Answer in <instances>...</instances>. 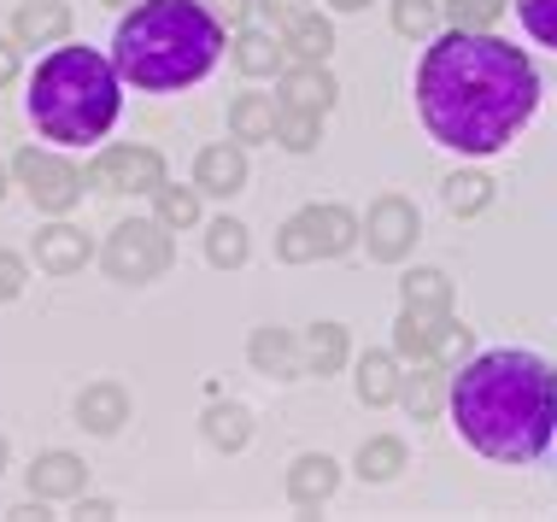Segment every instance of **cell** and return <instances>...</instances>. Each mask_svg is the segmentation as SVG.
Returning <instances> with one entry per match:
<instances>
[{
  "instance_id": "5",
  "label": "cell",
  "mask_w": 557,
  "mask_h": 522,
  "mask_svg": "<svg viewBox=\"0 0 557 522\" xmlns=\"http://www.w3.org/2000/svg\"><path fill=\"white\" fill-rule=\"evenodd\" d=\"M171 259H176V247H171V223H159V217H129V223H117V229L107 235V247H100V264H107V276L112 282H153L171 271Z\"/></svg>"
},
{
  "instance_id": "6",
  "label": "cell",
  "mask_w": 557,
  "mask_h": 522,
  "mask_svg": "<svg viewBox=\"0 0 557 522\" xmlns=\"http://www.w3.org/2000/svg\"><path fill=\"white\" fill-rule=\"evenodd\" d=\"M12 176H18V188L36 200V212H53V217H65L71 206L83 200V183H88L71 159L48 153V147H24V153L12 159Z\"/></svg>"
},
{
  "instance_id": "9",
  "label": "cell",
  "mask_w": 557,
  "mask_h": 522,
  "mask_svg": "<svg viewBox=\"0 0 557 522\" xmlns=\"http://www.w3.org/2000/svg\"><path fill=\"white\" fill-rule=\"evenodd\" d=\"M194 188L212 194V200H230V194L247 188V153H240V141L200 147V159H194Z\"/></svg>"
},
{
  "instance_id": "12",
  "label": "cell",
  "mask_w": 557,
  "mask_h": 522,
  "mask_svg": "<svg viewBox=\"0 0 557 522\" xmlns=\"http://www.w3.org/2000/svg\"><path fill=\"white\" fill-rule=\"evenodd\" d=\"M88 487V464L77 452H41L36 464H29V494L36 499H83Z\"/></svg>"
},
{
  "instance_id": "35",
  "label": "cell",
  "mask_w": 557,
  "mask_h": 522,
  "mask_svg": "<svg viewBox=\"0 0 557 522\" xmlns=\"http://www.w3.org/2000/svg\"><path fill=\"white\" fill-rule=\"evenodd\" d=\"M522 24H529L534 41H546V48H557V0H517Z\"/></svg>"
},
{
  "instance_id": "42",
  "label": "cell",
  "mask_w": 557,
  "mask_h": 522,
  "mask_svg": "<svg viewBox=\"0 0 557 522\" xmlns=\"http://www.w3.org/2000/svg\"><path fill=\"white\" fill-rule=\"evenodd\" d=\"M329 7H335V12H364L370 0H329Z\"/></svg>"
},
{
  "instance_id": "3",
  "label": "cell",
  "mask_w": 557,
  "mask_h": 522,
  "mask_svg": "<svg viewBox=\"0 0 557 522\" xmlns=\"http://www.w3.org/2000/svg\"><path fill=\"white\" fill-rule=\"evenodd\" d=\"M223 53V24L206 12V0H141L112 29V59L129 88L171 95L200 83Z\"/></svg>"
},
{
  "instance_id": "25",
  "label": "cell",
  "mask_w": 557,
  "mask_h": 522,
  "mask_svg": "<svg viewBox=\"0 0 557 522\" xmlns=\"http://www.w3.org/2000/svg\"><path fill=\"white\" fill-rule=\"evenodd\" d=\"M247 223L240 217H218L212 229H206V259L218 264V271H240V264H247Z\"/></svg>"
},
{
  "instance_id": "34",
  "label": "cell",
  "mask_w": 557,
  "mask_h": 522,
  "mask_svg": "<svg viewBox=\"0 0 557 522\" xmlns=\"http://www.w3.org/2000/svg\"><path fill=\"white\" fill-rule=\"evenodd\" d=\"M446 18L458 29H493L505 18V0H446Z\"/></svg>"
},
{
  "instance_id": "28",
  "label": "cell",
  "mask_w": 557,
  "mask_h": 522,
  "mask_svg": "<svg viewBox=\"0 0 557 522\" xmlns=\"http://www.w3.org/2000/svg\"><path fill=\"white\" fill-rule=\"evenodd\" d=\"M446 206L458 217H475V212H487V200H493V183L481 171H458V176H446Z\"/></svg>"
},
{
  "instance_id": "40",
  "label": "cell",
  "mask_w": 557,
  "mask_h": 522,
  "mask_svg": "<svg viewBox=\"0 0 557 522\" xmlns=\"http://www.w3.org/2000/svg\"><path fill=\"white\" fill-rule=\"evenodd\" d=\"M18 77V41H0V88Z\"/></svg>"
},
{
  "instance_id": "38",
  "label": "cell",
  "mask_w": 557,
  "mask_h": 522,
  "mask_svg": "<svg viewBox=\"0 0 557 522\" xmlns=\"http://www.w3.org/2000/svg\"><path fill=\"white\" fill-rule=\"evenodd\" d=\"M259 12H264L270 29H288L294 18H306V12H311V0H259Z\"/></svg>"
},
{
  "instance_id": "8",
  "label": "cell",
  "mask_w": 557,
  "mask_h": 522,
  "mask_svg": "<svg viewBox=\"0 0 557 522\" xmlns=\"http://www.w3.org/2000/svg\"><path fill=\"white\" fill-rule=\"evenodd\" d=\"M417 229H423V223H417V206L405 200V194H382L364 217V247L382 264H399L405 252L417 247Z\"/></svg>"
},
{
  "instance_id": "11",
  "label": "cell",
  "mask_w": 557,
  "mask_h": 522,
  "mask_svg": "<svg viewBox=\"0 0 557 522\" xmlns=\"http://www.w3.org/2000/svg\"><path fill=\"white\" fill-rule=\"evenodd\" d=\"M451 311H429V306H405L399 323H394V352L411 358V364H429L441 352V335H446Z\"/></svg>"
},
{
  "instance_id": "23",
  "label": "cell",
  "mask_w": 557,
  "mask_h": 522,
  "mask_svg": "<svg viewBox=\"0 0 557 522\" xmlns=\"http://www.w3.org/2000/svg\"><path fill=\"white\" fill-rule=\"evenodd\" d=\"M282 48H288V59H311V65H323V59L335 53V24H329L323 12H306V18L288 24Z\"/></svg>"
},
{
  "instance_id": "26",
  "label": "cell",
  "mask_w": 557,
  "mask_h": 522,
  "mask_svg": "<svg viewBox=\"0 0 557 522\" xmlns=\"http://www.w3.org/2000/svg\"><path fill=\"white\" fill-rule=\"evenodd\" d=\"M399 470H405V440L399 435H370L358 446V475H364V482H394Z\"/></svg>"
},
{
  "instance_id": "45",
  "label": "cell",
  "mask_w": 557,
  "mask_h": 522,
  "mask_svg": "<svg viewBox=\"0 0 557 522\" xmlns=\"http://www.w3.org/2000/svg\"><path fill=\"white\" fill-rule=\"evenodd\" d=\"M107 7H129V0H107Z\"/></svg>"
},
{
  "instance_id": "10",
  "label": "cell",
  "mask_w": 557,
  "mask_h": 522,
  "mask_svg": "<svg viewBox=\"0 0 557 522\" xmlns=\"http://www.w3.org/2000/svg\"><path fill=\"white\" fill-rule=\"evenodd\" d=\"M88 259H95V241H88L77 223H48V229H36V271L77 276Z\"/></svg>"
},
{
  "instance_id": "18",
  "label": "cell",
  "mask_w": 557,
  "mask_h": 522,
  "mask_svg": "<svg viewBox=\"0 0 557 522\" xmlns=\"http://www.w3.org/2000/svg\"><path fill=\"white\" fill-rule=\"evenodd\" d=\"M306 223H311V235H318V259H341V252H352V241L364 235V223H358L352 206H306Z\"/></svg>"
},
{
  "instance_id": "21",
  "label": "cell",
  "mask_w": 557,
  "mask_h": 522,
  "mask_svg": "<svg viewBox=\"0 0 557 522\" xmlns=\"http://www.w3.org/2000/svg\"><path fill=\"white\" fill-rule=\"evenodd\" d=\"M276 117H282L276 95H235L230 129H235V141H276Z\"/></svg>"
},
{
  "instance_id": "33",
  "label": "cell",
  "mask_w": 557,
  "mask_h": 522,
  "mask_svg": "<svg viewBox=\"0 0 557 522\" xmlns=\"http://www.w3.org/2000/svg\"><path fill=\"white\" fill-rule=\"evenodd\" d=\"M434 24H441V7H434V0H394V29L399 36L423 41V36H434Z\"/></svg>"
},
{
  "instance_id": "4",
  "label": "cell",
  "mask_w": 557,
  "mask_h": 522,
  "mask_svg": "<svg viewBox=\"0 0 557 522\" xmlns=\"http://www.w3.org/2000/svg\"><path fill=\"white\" fill-rule=\"evenodd\" d=\"M117 83H124L117 59L95 48H53L36 65V83H29V124L59 147L100 141L117 124V107H124Z\"/></svg>"
},
{
  "instance_id": "13",
  "label": "cell",
  "mask_w": 557,
  "mask_h": 522,
  "mask_svg": "<svg viewBox=\"0 0 557 522\" xmlns=\"http://www.w3.org/2000/svg\"><path fill=\"white\" fill-rule=\"evenodd\" d=\"M335 95L341 88L329 77V65H311V59H294V65L282 71V88H276L282 107H299V112H329Z\"/></svg>"
},
{
  "instance_id": "19",
  "label": "cell",
  "mask_w": 557,
  "mask_h": 522,
  "mask_svg": "<svg viewBox=\"0 0 557 522\" xmlns=\"http://www.w3.org/2000/svg\"><path fill=\"white\" fill-rule=\"evenodd\" d=\"M352 387H358V399H364L370 411L394 406V399H399V387H405V376H399V352H364V358H358V376H352Z\"/></svg>"
},
{
  "instance_id": "15",
  "label": "cell",
  "mask_w": 557,
  "mask_h": 522,
  "mask_svg": "<svg viewBox=\"0 0 557 522\" xmlns=\"http://www.w3.org/2000/svg\"><path fill=\"white\" fill-rule=\"evenodd\" d=\"M71 36V7L65 0H24L18 18H12V41L18 48H48V41Z\"/></svg>"
},
{
  "instance_id": "30",
  "label": "cell",
  "mask_w": 557,
  "mask_h": 522,
  "mask_svg": "<svg viewBox=\"0 0 557 522\" xmlns=\"http://www.w3.org/2000/svg\"><path fill=\"white\" fill-rule=\"evenodd\" d=\"M276 259H282V264H311V259H318V235H311L306 212H294L288 223H282V235H276Z\"/></svg>"
},
{
  "instance_id": "1",
  "label": "cell",
  "mask_w": 557,
  "mask_h": 522,
  "mask_svg": "<svg viewBox=\"0 0 557 522\" xmlns=\"http://www.w3.org/2000/svg\"><path fill=\"white\" fill-rule=\"evenodd\" d=\"M540 71L522 48L499 41L493 29H458L423 53L417 71V112L429 136L463 159H487L534 117Z\"/></svg>"
},
{
  "instance_id": "29",
  "label": "cell",
  "mask_w": 557,
  "mask_h": 522,
  "mask_svg": "<svg viewBox=\"0 0 557 522\" xmlns=\"http://www.w3.org/2000/svg\"><path fill=\"white\" fill-rule=\"evenodd\" d=\"M276 141L288 147V153H311V147L323 141V112H299V107H282V117H276Z\"/></svg>"
},
{
  "instance_id": "14",
  "label": "cell",
  "mask_w": 557,
  "mask_h": 522,
  "mask_svg": "<svg viewBox=\"0 0 557 522\" xmlns=\"http://www.w3.org/2000/svg\"><path fill=\"white\" fill-rule=\"evenodd\" d=\"M77 423L88 435H117L129 423V387L117 382H88L77 394Z\"/></svg>"
},
{
  "instance_id": "20",
  "label": "cell",
  "mask_w": 557,
  "mask_h": 522,
  "mask_svg": "<svg viewBox=\"0 0 557 522\" xmlns=\"http://www.w3.org/2000/svg\"><path fill=\"white\" fill-rule=\"evenodd\" d=\"M299 358H306V376H335L352 358V340H346L341 323H311L306 340H299Z\"/></svg>"
},
{
  "instance_id": "7",
  "label": "cell",
  "mask_w": 557,
  "mask_h": 522,
  "mask_svg": "<svg viewBox=\"0 0 557 522\" xmlns=\"http://www.w3.org/2000/svg\"><path fill=\"white\" fill-rule=\"evenodd\" d=\"M88 188L100 194H159L164 188V159L153 147H107L88 165Z\"/></svg>"
},
{
  "instance_id": "41",
  "label": "cell",
  "mask_w": 557,
  "mask_h": 522,
  "mask_svg": "<svg viewBox=\"0 0 557 522\" xmlns=\"http://www.w3.org/2000/svg\"><path fill=\"white\" fill-rule=\"evenodd\" d=\"M77 517H112L107 499H77Z\"/></svg>"
},
{
  "instance_id": "17",
  "label": "cell",
  "mask_w": 557,
  "mask_h": 522,
  "mask_svg": "<svg viewBox=\"0 0 557 522\" xmlns=\"http://www.w3.org/2000/svg\"><path fill=\"white\" fill-rule=\"evenodd\" d=\"M247 358H252V370H264V376H306V358H299V340L288 335V330H252V340H247Z\"/></svg>"
},
{
  "instance_id": "27",
  "label": "cell",
  "mask_w": 557,
  "mask_h": 522,
  "mask_svg": "<svg viewBox=\"0 0 557 522\" xmlns=\"http://www.w3.org/2000/svg\"><path fill=\"white\" fill-rule=\"evenodd\" d=\"M247 435H252V417L240 406H212V411H206V440H212L218 452H240Z\"/></svg>"
},
{
  "instance_id": "24",
  "label": "cell",
  "mask_w": 557,
  "mask_h": 522,
  "mask_svg": "<svg viewBox=\"0 0 557 522\" xmlns=\"http://www.w3.org/2000/svg\"><path fill=\"white\" fill-rule=\"evenodd\" d=\"M282 59H288V48H282L270 29H240L235 36V65L247 71V77H276Z\"/></svg>"
},
{
  "instance_id": "22",
  "label": "cell",
  "mask_w": 557,
  "mask_h": 522,
  "mask_svg": "<svg viewBox=\"0 0 557 522\" xmlns=\"http://www.w3.org/2000/svg\"><path fill=\"white\" fill-rule=\"evenodd\" d=\"M399 399H405V411H411L417 423H434V411H441L446 399H451V382H446V370H441V364H434V358H429V364L417 370V376H405Z\"/></svg>"
},
{
  "instance_id": "39",
  "label": "cell",
  "mask_w": 557,
  "mask_h": 522,
  "mask_svg": "<svg viewBox=\"0 0 557 522\" xmlns=\"http://www.w3.org/2000/svg\"><path fill=\"white\" fill-rule=\"evenodd\" d=\"M252 7H259V0H206V12H212V18H218L223 29H240Z\"/></svg>"
},
{
  "instance_id": "16",
  "label": "cell",
  "mask_w": 557,
  "mask_h": 522,
  "mask_svg": "<svg viewBox=\"0 0 557 522\" xmlns=\"http://www.w3.org/2000/svg\"><path fill=\"white\" fill-rule=\"evenodd\" d=\"M335 487H341V464H335V458H323V452L294 458V470H288V499L299 505V511H318V505L335 494Z\"/></svg>"
},
{
  "instance_id": "32",
  "label": "cell",
  "mask_w": 557,
  "mask_h": 522,
  "mask_svg": "<svg viewBox=\"0 0 557 522\" xmlns=\"http://www.w3.org/2000/svg\"><path fill=\"white\" fill-rule=\"evenodd\" d=\"M405 306L451 311V282H446L441 271H411V276H405Z\"/></svg>"
},
{
  "instance_id": "2",
  "label": "cell",
  "mask_w": 557,
  "mask_h": 522,
  "mask_svg": "<svg viewBox=\"0 0 557 522\" xmlns=\"http://www.w3.org/2000/svg\"><path fill=\"white\" fill-rule=\"evenodd\" d=\"M458 435L475 446L493 464H529L552 446L557 428V376L546 358L499 347V352H475L470 364L451 376L446 399Z\"/></svg>"
},
{
  "instance_id": "37",
  "label": "cell",
  "mask_w": 557,
  "mask_h": 522,
  "mask_svg": "<svg viewBox=\"0 0 557 522\" xmlns=\"http://www.w3.org/2000/svg\"><path fill=\"white\" fill-rule=\"evenodd\" d=\"M470 347H475V335L463 330L458 318L446 323V335H441V352H434V364H451V358H470Z\"/></svg>"
},
{
  "instance_id": "31",
  "label": "cell",
  "mask_w": 557,
  "mask_h": 522,
  "mask_svg": "<svg viewBox=\"0 0 557 522\" xmlns=\"http://www.w3.org/2000/svg\"><path fill=\"white\" fill-rule=\"evenodd\" d=\"M153 200H159V223H171V229H194V223H200V188H171L164 183Z\"/></svg>"
},
{
  "instance_id": "44",
  "label": "cell",
  "mask_w": 557,
  "mask_h": 522,
  "mask_svg": "<svg viewBox=\"0 0 557 522\" xmlns=\"http://www.w3.org/2000/svg\"><path fill=\"white\" fill-rule=\"evenodd\" d=\"M0 200H7V165H0Z\"/></svg>"
},
{
  "instance_id": "36",
  "label": "cell",
  "mask_w": 557,
  "mask_h": 522,
  "mask_svg": "<svg viewBox=\"0 0 557 522\" xmlns=\"http://www.w3.org/2000/svg\"><path fill=\"white\" fill-rule=\"evenodd\" d=\"M24 282H29V264L18 259V252H0V306H7V300H18V294H24Z\"/></svg>"
},
{
  "instance_id": "43",
  "label": "cell",
  "mask_w": 557,
  "mask_h": 522,
  "mask_svg": "<svg viewBox=\"0 0 557 522\" xmlns=\"http://www.w3.org/2000/svg\"><path fill=\"white\" fill-rule=\"evenodd\" d=\"M0 475H7V435H0Z\"/></svg>"
}]
</instances>
